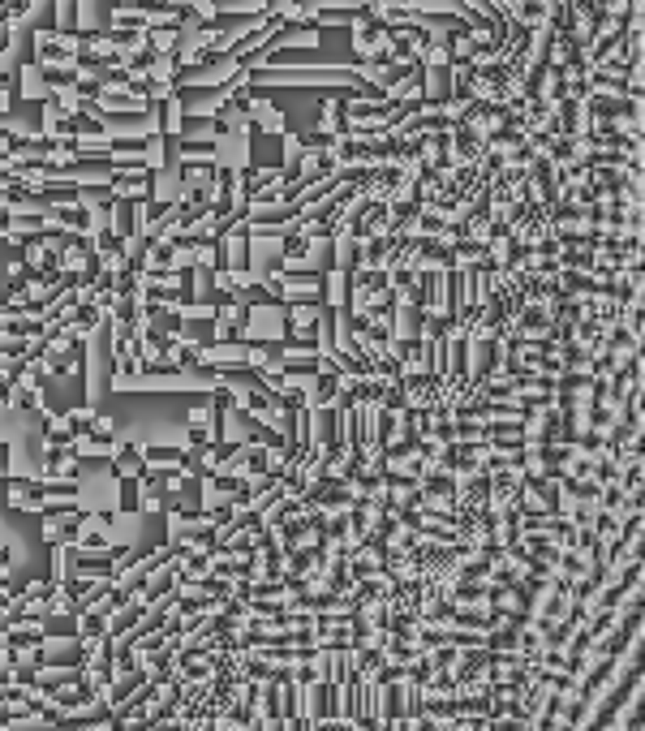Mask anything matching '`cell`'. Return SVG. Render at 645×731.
<instances>
[{
  "mask_svg": "<svg viewBox=\"0 0 645 731\" xmlns=\"http://www.w3.org/2000/svg\"><path fill=\"white\" fill-rule=\"evenodd\" d=\"M319 315H323L319 301H293V305H288V327H293V331H305V327L319 323Z\"/></svg>",
  "mask_w": 645,
  "mask_h": 731,
  "instance_id": "6da1fadb",
  "label": "cell"
},
{
  "mask_svg": "<svg viewBox=\"0 0 645 731\" xmlns=\"http://www.w3.org/2000/svg\"><path fill=\"white\" fill-rule=\"evenodd\" d=\"M22 95L26 99H52V91H48V82H39V65H22Z\"/></svg>",
  "mask_w": 645,
  "mask_h": 731,
  "instance_id": "7a4b0ae2",
  "label": "cell"
},
{
  "mask_svg": "<svg viewBox=\"0 0 645 731\" xmlns=\"http://www.w3.org/2000/svg\"><path fill=\"white\" fill-rule=\"evenodd\" d=\"M147 39H151V44H147L151 52H159V56H173V52H177V39H181V34H177L173 26H151V34H147Z\"/></svg>",
  "mask_w": 645,
  "mask_h": 731,
  "instance_id": "3957f363",
  "label": "cell"
},
{
  "mask_svg": "<svg viewBox=\"0 0 645 731\" xmlns=\"http://www.w3.org/2000/svg\"><path fill=\"white\" fill-rule=\"evenodd\" d=\"M91 422H95V409L91 404H74L69 413H65V426H69V435H91Z\"/></svg>",
  "mask_w": 645,
  "mask_h": 731,
  "instance_id": "277c9868",
  "label": "cell"
},
{
  "mask_svg": "<svg viewBox=\"0 0 645 731\" xmlns=\"http://www.w3.org/2000/svg\"><path fill=\"white\" fill-rule=\"evenodd\" d=\"M327 297H331V310L340 305V297H345V267H335V271L327 275Z\"/></svg>",
  "mask_w": 645,
  "mask_h": 731,
  "instance_id": "5b68a950",
  "label": "cell"
},
{
  "mask_svg": "<svg viewBox=\"0 0 645 731\" xmlns=\"http://www.w3.org/2000/svg\"><path fill=\"white\" fill-rule=\"evenodd\" d=\"M82 633H86V637H99V633H104V619H99V615H86V619H82Z\"/></svg>",
  "mask_w": 645,
  "mask_h": 731,
  "instance_id": "8992f818",
  "label": "cell"
}]
</instances>
